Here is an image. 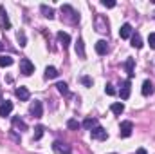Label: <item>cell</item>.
I'll use <instances>...</instances> for the list:
<instances>
[{"label":"cell","mask_w":155,"mask_h":154,"mask_svg":"<svg viewBox=\"0 0 155 154\" xmlns=\"http://www.w3.org/2000/svg\"><path fill=\"white\" fill-rule=\"evenodd\" d=\"M124 67H126V73H128V76L132 78L135 73H134V67H135V62H134V58H128L126 62H124Z\"/></svg>","instance_id":"obj_19"},{"label":"cell","mask_w":155,"mask_h":154,"mask_svg":"<svg viewBox=\"0 0 155 154\" xmlns=\"http://www.w3.org/2000/svg\"><path fill=\"white\" fill-rule=\"evenodd\" d=\"M16 38H18V44H20V47H25V44H27V38H25V33H24V31H20Z\"/></svg>","instance_id":"obj_26"},{"label":"cell","mask_w":155,"mask_h":154,"mask_svg":"<svg viewBox=\"0 0 155 154\" xmlns=\"http://www.w3.org/2000/svg\"><path fill=\"white\" fill-rule=\"evenodd\" d=\"M0 26H2V29H11V20L2 5H0Z\"/></svg>","instance_id":"obj_8"},{"label":"cell","mask_w":155,"mask_h":154,"mask_svg":"<svg viewBox=\"0 0 155 154\" xmlns=\"http://www.w3.org/2000/svg\"><path fill=\"white\" fill-rule=\"evenodd\" d=\"M11 111H13V103H11V102H7V100H5V102H2V103H0V116H2V118L9 116V114H11Z\"/></svg>","instance_id":"obj_10"},{"label":"cell","mask_w":155,"mask_h":154,"mask_svg":"<svg viewBox=\"0 0 155 154\" xmlns=\"http://www.w3.org/2000/svg\"><path fill=\"white\" fill-rule=\"evenodd\" d=\"M29 113H31V116H35V118H40V116L43 114V105H41L40 100H35L29 105Z\"/></svg>","instance_id":"obj_6"},{"label":"cell","mask_w":155,"mask_h":154,"mask_svg":"<svg viewBox=\"0 0 155 154\" xmlns=\"http://www.w3.org/2000/svg\"><path fill=\"white\" fill-rule=\"evenodd\" d=\"M110 111H112L114 114H123V111H124V105H123L121 102H117V103H112Z\"/></svg>","instance_id":"obj_22"},{"label":"cell","mask_w":155,"mask_h":154,"mask_svg":"<svg viewBox=\"0 0 155 154\" xmlns=\"http://www.w3.org/2000/svg\"><path fill=\"white\" fill-rule=\"evenodd\" d=\"M90 134H92V138L94 140H97V142H103V140H107L108 138V132H107V129H103V127H94L92 131H90Z\"/></svg>","instance_id":"obj_5"},{"label":"cell","mask_w":155,"mask_h":154,"mask_svg":"<svg viewBox=\"0 0 155 154\" xmlns=\"http://www.w3.org/2000/svg\"><path fill=\"white\" fill-rule=\"evenodd\" d=\"M56 87H58V91H60L61 94H69V85H67L65 82H58Z\"/></svg>","instance_id":"obj_25"},{"label":"cell","mask_w":155,"mask_h":154,"mask_svg":"<svg viewBox=\"0 0 155 154\" xmlns=\"http://www.w3.org/2000/svg\"><path fill=\"white\" fill-rule=\"evenodd\" d=\"M20 73L25 75V76H31L35 73V64L29 60V58H22L20 60Z\"/></svg>","instance_id":"obj_2"},{"label":"cell","mask_w":155,"mask_h":154,"mask_svg":"<svg viewBox=\"0 0 155 154\" xmlns=\"http://www.w3.org/2000/svg\"><path fill=\"white\" fill-rule=\"evenodd\" d=\"M81 83H83L85 87H92V78H88V76H81Z\"/></svg>","instance_id":"obj_30"},{"label":"cell","mask_w":155,"mask_h":154,"mask_svg":"<svg viewBox=\"0 0 155 154\" xmlns=\"http://www.w3.org/2000/svg\"><path fill=\"white\" fill-rule=\"evenodd\" d=\"M13 127H16V129H20V131H27L25 121H24L22 118H18V116H13Z\"/></svg>","instance_id":"obj_16"},{"label":"cell","mask_w":155,"mask_h":154,"mask_svg":"<svg viewBox=\"0 0 155 154\" xmlns=\"http://www.w3.org/2000/svg\"><path fill=\"white\" fill-rule=\"evenodd\" d=\"M13 65V58L11 56H0V67H9Z\"/></svg>","instance_id":"obj_24"},{"label":"cell","mask_w":155,"mask_h":154,"mask_svg":"<svg viewBox=\"0 0 155 154\" xmlns=\"http://www.w3.org/2000/svg\"><path fill=\"white\" fill-rule=\"evenodd\" d=\"M148 44H150L152 49H155V33H152V35L148 37Z\"/></svg>","instance_id":"obj_31"},{"label":"cell","mask_w":155,"mask_h":154,"mask_svg":"<svg viewBox=\"0 0 155 154\" xmlns=\"http://www.w3.org/2000/svg\"><path fill=\"white\" fill-rule=\"evenodd\" d=\"M40 11H41V13H43V16H45V18H49V20L54 16V9H52V7H49V5H45V4H41V5H40Z\"/></svg>","instance_id":"obj_15"},{"label":"cell","mask_w":155,"mask_h":154,"mask_svg":"<svg viewBox=\"0 0 155 154\" xmlns=\"http://www.w3.org/2000/svg\"><path fill=\"white\" fill-rule=\"evenodd\" d=\"M101 4H103L105 7H114V5H116V2H107V0H103Z\"/></svg>","instance_id":"obj_32"},{"label":"cell","mask_w":155,"mask_h":154,"mask_svg":"<svg viewBox=\"0 0 155 154\" xmlns=\"http://www.w3.org/2000/svg\"><path fill=\"white\" fill-rule=\"evenodd\" d=\"M83 127L88 129V131H92L94 127H97V120H96V118H87V120L83 121Z\"/></svg>","instance_id":"obj_21"},{"label":"cell","mask_w":155,"mask_h":154,"mask_svg":"<svg viewBox=\"0 0 155 154\" xmlns=\"http://www.w3.org/2000/svg\"><path fill=\"white\" fill-rule=\"evenodd\" d=\"M41 134H43V127L38 125V127L35 129V140H40V138H41Z\"/></svg>","instance_id":"obj_29"},{"label":"cell","mask_w":155,"mask_h":154,"mask_svg":"<svg viewBox=\"0 0 155 154\" xmlns=\"http://www.w3.org/2000/svg\"><path fill=\"white\" fill-rule=\"evenodd\" d=\"M67 125H69V129H72V131H78V129H79L78 120H69V121H67Z\"/></svg>","instance_id":"obj_28"},{"label":"cell","mask_w":155,"mask_h":154,"mask_svg":"<svg viewBox=\"0 0 155 154\" xmlns=\"http://www.w3.org/2000/svg\"><path fill=\"white\" fill-rule=\"evenodd\" d=\"M56 76H58V71H56V67H52V65L45 67V78H56Z\"/></svg>","instance_id":"obj_23"},{"label":"cell","mask_w":155,"mask_h":154,"mask_svg":"<svg viewBox=\"0 0 155 154\" xmlns=\"http://www.w3.org/2000/svg\"><path fill=\"white\" fill-rule=\"evenodd\" d=\"M61 13H63V16L61 18H65L67 22H71V24H76L79 22V15H78L76 11L69 5V4H65V5H61Z\"/></svg>","instance_id":"obj_1"},{"label":"cell","mask_w":155,"mask_h":154,"mask_svg":"<svg viewBox=\"0 0 155 154\" xmlns=\"http://www.w3.org/2000/svg\"><path fill=\"white\" fill-rule=\"evenodd\" d=\"M119 94H121L123 100H128V98H130V80H124V82H123V85H121V89H119Z\"/></svg>","instance_id":"obj_11"},{"label":"cell","mask_w":155,"mask_h":154,"mask_svg":"<svg viewBox=\"0 0 155 154\" xmlns=\"http://www.w3.org/2000/svg\"><path fill=\"white\" fill-rule=\"evenodd\" d=\"M2 102H4V100H2V91H0V103H2Z\"/></svg>","instance_id":"obj_34"},{"label":"cell","mask_w":155,"mask_h":154,"mask_svg":"<svg viewBox=\"0 0 155 154\" xmlns=\"http://www.w3.org/2000/svg\"><path fill=\"white\" fill-rule=\"evenodd\" d=\"M96 29L99 33H108V22H107L105 16H101V15L96 16Z\"/></svg>","instance_id":"obj_7"},{"label":"cell","mask_w":155,"mask_h":154,"mask_svg":"<svg viewBox=\"0 0 155 154\" xmlns=\"http://www.w3.org/2000/svg\"><path fill=\"white\" fill-rule=\"evenodd\" d=\"M52 151L56 154H71L72 152L71 145H67L65 142H60V140H56V142L52 143Z\"/></svg>","instance_id":"obj_3"},{"label":"cell","mask_w":155,"mask_h":154,"mask_svg":"<svg viewBox=\"0 0 155 154\" xmlns=\"http://www.w3.org/2000/svg\"><path fill=\"white\" fill-rule=\"evenodd\" d=\"M105 93H107L108 96H114V94H116V89H114V85H112V83H107V87H105Z\"/></svg>","instance_id":"obj_27"},{"label":"cell","mask_w":155,"mask_h":154,"mask_svg":"<svg viewBox=\"0 0 155 154\" xmlns=\"http://www.w3.org/2000/svg\"><path fill=\"white\" fill-rule=\"evenodd\" d=\"M132 131H134V123L132 121H121V125H119V136L121 138L132 136Z\"/></svg>","instance_id":"obj_4"},{"label":"cell","mask_w":155,"mask_h":154,"mask_svg":"<svg viewBox=\"0 0 155 154\" xmlns=\"http://www.w3.org/2000/svg\"><path fill=\"white\" fill-rule=\"evenodd\" d=\"M76 53L79 58H85V44H83L81 38H78V42H76Z\"/></svg>","instance_id":"obj_20"},{"label":"cell","mask_w":155,"mask_h":154,"mask_svg":"<svg viewBox=\"0 0 155 154\" xmlns=\"http://www.w3.org/2000/svg\"><path fill=\"white\" fill-rule=\"evenodd\" d=\"M2 47H4V45H2V42H0V51H2Z\"/></svg>","instance_id":"obj_35"},{"label":"cell","mask_w":155,"mask_h":154,"mask_svg":"<svg viewBox=\"0 0 155 154\" xmlns=\"http://www.w3.org/2000/svg\"><path fill=\"white\" fill-rule=\"evenodd\" d=\"M56 37H58V40H60V44H61L63 47H67V45L71 44V37H69V33H63V31H60V33H58Z\"/></svg>","instance_id":"obj_17"},{"label":"cell","mask_w":155,"mask_h":154,"mask_svg":"<svg viewBox=\"0 0 155 154\" xmlns=\"http://www.w3.org/2000/svg\"><path fill=\"white\" fill-rule=\"evenodd\" d=\"M29 91H27V87H18L16 89V98L20 100V102H27L29 100Z\"/></svg>","instance_id":"obj_13"},{"label":"cell","mask_w":155,"mask_h":154,"mask_svg":"<svg viewBox=\"0 0 155 154\" xmlns=\"http://www.w3.org/2000/svg\"><path fill=\"white\" fill-rule=\"evenodd\" d=\"M132 35H134V29H132V26H130V24H123V26H121V29H119V37L126 40V38H130Z\"/></svg>","instance_id":"obj_9"},{"label":"cell","mask_w":155,"mask_h":154,"mask_svg":"<svg viewBox=\"0 0 155 154\" xmlns=\"http://www.w3.org/2000/svg\"><path fill=\"white\" fill-rule=\"evenodd\" d=\"M96 53L97 54H107L108 53V44L105 40H97L96 42Z\"/></svg>","instance_id":"obj_12"},{"label":"cell","mask_w":155,"mask_h":154,"mask_svg":"<svg viewBox=\"0 0 155 154\" xmlns=\"http://www.w3.org/2000/svg\"><path fill=\"white\" fill-rule=\"evenodd\" d=\"M153 91H155L153 83H152L150 80H146V82L143 83V89H141V93H143V96H150V94H153Z\"/></svg>","instance_id":"obj_14"},{"label":"cell","mask_w":155,"mask_h":154,"mask_svg":"<svg viewBox=\"0 0 155 154\" xmlns=\"http://www.w3.org/2000/svg\"><path fill=\"white\" fill-rule=\"evenodd\" d=\"M135 154H148V152H146V149H137V152Z\"/></svg>","instance_id":"obj_33"},{"label":"cell","mask_w":155,"mask_h":154,"mask_svg":"<svg viewBox=\"0 0 155 154\" xmlns=\"http://www.w3.org/2000/svg\"><path fill=\"white\" fill-rule=\"evenodd\" d=\"M132 47H135V49H141L143 47V38H141L139 33H134L132 35Z\"/></svg>","instance_id":"obj_18"}]
</instances>
